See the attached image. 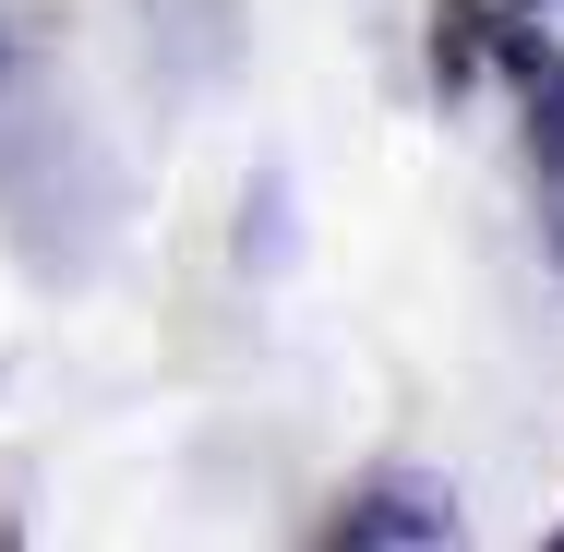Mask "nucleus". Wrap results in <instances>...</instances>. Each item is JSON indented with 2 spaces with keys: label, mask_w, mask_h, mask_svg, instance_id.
<instances>
[{
  "label": "nucleus",
  "mask_w": 564,
  "mask_h": 552,
  "mask_svg": "<svg viewBox=\"0 0 564 552\" xmlns=\"http://www.w3.org/2000/svg\"><path fill=\"white\" fill-rule=\"evenodd\" d=\"M492 61L529 85V156H541V193H553V228H564V61L529 24H492Z\"/></svg>",
  "instance_id": "obj_2"
},
{
  "label": "nucleus",
  "mask_w": 564,
  "mask_h": 552,
  "mask_svg": "<svg viewBox=\"0 0 564 552\" xmlns=\"http://www.w3.org/2000/svg\"><path fill=\"white\" fill-rule=\"evenodd\" d=\"M480 61H492V12H480V0H433V73L468 85Z\"/></svg>",
  "instance_id": "obj_3"
},
{
  "label": "nucleus",
  "mask_w": 564,
  "mask_h": 552,
  "mask_svg": "<svg viewBox=\"0 0 564 552\" xmlns=\"http://www.w3.org/2000/svg\"><path fill=\"white\" fill-rule=\"evenodd\" d=\"M325 541L337 552H433V541H456V493L445 480H360L325 517Z\"/></svg>",
  "instance_id": "obj_1"
},
{
  "label": "nucleus",
  "mask_w": 564,
  "mask_h": 552,
  "mask_svg": "<svg viewBox=\"0 0 564 552\" xmlns=\"http://www.w3.org/2000/svg\"><path fill=\"white\" fill-rule=\"evenodd\" d=\"M0 61H12V36H0Z\"/></svg>",
  "instance_id": "obj_4"
}]
</instances>
